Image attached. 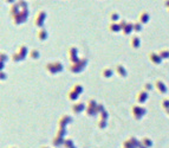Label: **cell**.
<instances>
[{"mask_svg":"<svg viewBox=\"0 0 169 148\" xmlns=\"http://www.w3.org/2000/svg\"><path fill=\"white\" fill-rule=\"evenodd\" d=\"M141 145V140H138L135 136H129L128 139L124 140L122 148H138Z\"/></svg>","mask_w":169,"mask_h":148,"instance_id":"6","label":"cell"},{"mask_svg":"<svg viewBox=\"0 0 169 148\" xmlns=\"http://www.w3.org/2000/svg\"><path fill=\"white\" fill-rule=\"evenodd\" d=\"M120 19V15H118V13L116 12H112L111 14H110V20L111 22H114V23H116L117 20Z\"/></svg>","mask_w":169,"mask_h":148,"instance_id":"33","label":"cell"},{"mask_svg":"<svg viewBox=\"0 0 169 148\" xmlns=\"http://www.w3.org/2000/svg\"><path fill=\"white\" fill-rule=\"evenodd\" d=\"M161 107L162 109L166 111L167 109H169V99H163L162 102H161Z\"/></svg>","mask_w":169,"mask_h":148,"instance_id":"31","label":"cell"},{"mask_svg":"<svg viewBox=\"0 0 169 148\" xmlns=\"http://www.w3.org/2000/svg\"><path fill=\"white\" fill-rule=\"evenodd\" d=\"M79 58H81V57H79V55H78V49H77L76 46H71V48L68 49V59H69L70 64L77 62Z\"/></svg>","mask_w":169,"mask_h":148,"instance_id":"7","label":"cell"},{"mask_svg":"<svg viewBox=\"0 0 169 148\" xmlns=\"http://www.w3.org/2000/svg\"><path fill=\"white\" fill-rule=\"evenodd\" d=\"M97 106L98 102L95 99H89L86 102V109H85V114L88 117H95L96 115H98L97 113Z\"/></svg>","mask_w":169,"mask_h":148,"instance_id":"3","label":"cell"},{"mask_svg":"<svg viewBox=\"0 0 169 148\" xmlns=\"http://www.w3.org/2000/svg\"><path fill=\"white\" fill-rule=\"evenodd\" d=\"M85 109H86V104H85L84 102H81V101L75 102L72 104V108H71V110H72L75 115H79L81 113L85 111Z\"/></svg>","mask_w":169,"mask_h":148,"instance_id":"8","label":"cell"},{"mask_svg":"<svg viewBox=\"0 0 169 148\" xmlns=\"http://www.w3.org/2000/svg\"><path fill=\"white\" fill-rule=\"evenodd\" d=\"M148 99H149V92L145 91V90L138 91L137 95H136V102H137L138 104H144L145 102L148 101Z\"/></svg>","mask_w":169,"mask_h":148,"instance_id":"10","label":"cell"},{"mask_svg":"<svg viewBox=\"0 0 169 148\" xmlns=\"http://www.w3.org/2000/svg\"><path fill=\"white\" fill-rule=\"evenodd\" d=\"M141 143L145 146L147 148H151L154 146V141L150 139V137H148V136H143L142 139H141Z\"/></svg>","mask_w":169,"mask_h":148,"instance_id":"19","label":"cell"},{"mask_svg":"<svg viewBox=\"0 0 169 148\" xmlns=\"http://www.w3.org/2000/svg\"><path fill=\"white\" fill-rule=\"evenodd\" d=\"M99 117L105 119V120H109V113L107 110H104L103 113H101V114H99Z\"/></svg>","mask_w":169,"mask_h":148,"instance_id":"36","label":"cell"},{"mask_svg":"<svg viewBox=\"0 0 169 148\" xmlns=\"http://www.w3.org/2000/svg\"><path fill=\"white\" fill-rule=\"evenodd\" d=\"M40 148H50V147H48V146H41Z\"/></svg>","mask_w":169,"mask_h":148,"instance_id":"41","label":"cell"},{"mask_svg":"<svg viewBox=\"0 0 169 148\" xmlns=\"http://www.w3.org/2000/svg\"><path fill=\"white\" fill-rule=\"evenodd\" d=\"M6 1H7V2H13L14 0H6Z\"/></svg>","mask_w":169,"mask_h":148,"instance_id":"40","label":"cell"},{"mask_svg":"<svg viewBox=\"0 0 169 148\" xmlns=\"http://www.w3.org/2000/svg\"><path fill=\"white\" fill-rule=\"evenodd\" d=\"M37 36H38V39L41 40V42H43V40H46L48 37V31H46L45 29H40V30L38 31V35H37Z\"/></svg>","mask_w":169,"mask_h":148,"instance_id":"23","label":"cell"},{"mask_svg":"<svg viewBox=\"0 0 169 148\" xmlns=\"http://www.w3.org/2000/svg\"><path fill=\"white\" fill-rule=\"evenodd\" d=\"M66 133H68V130H66V128H64V127H58V129H57V135H61V136H66Z\"/></svg>","mask_w":169,"mask_h":148,"instance_id":"32","label":"cell"},{"mask_svg":"<svg viewBox=\"0 0 169 148\" xmlns=\"http://www.w3.org/2000/svg\"><path fill=\"white\" fill-rule=\"evenodd\" d=\"M28 57H30L32 61H37V59H39V58H40V52H39V50L38 49L30 50V52H28Z\"/></svg>","mask_w":169,"mask_h":148,"instance_id":"20","label":"cell"},{"mask_svg":"<svg viewBox=\"0 0 169 148\" xmlns=\"http://www.w3.org/2000/svg\"><path fill=\"white\" fill-rule=\"evenodd\" d=\"M72 146H75V142H73L72 139H65V140H64L63 148H71Z\"/></svg>","mask_w":169,"mask_h":148,"instance_id":"28","label":"cell"},{"mask_svg":"<svg viewBox=\"0 0 169 148\" xmlns=\"http://www.w3.org/2000/svg\"><path fill=\"white\" fill-rule=\"evenodd\" d=\"M1 79H2V81L6 79V74H5L4 71H1Z\"/></svg>","mask_w":169,"mask_h":148,"instance_id":"37","label":"cell"},{"mask_svg":"<svg viewBox=\"0 0 169 148\" xmlns=\"http://www.w3.org/2000/svg\"><path fill=\"white\" fill-rule=\"evenodd\" d=\"M115 74L118 75L121 78H125L128 76V71L122 64H116L115 65Z\"/></svg>","mask_w":169,"mask_h":148,"instance_id":"14","label":"cell"},{"mask_svg":"<svg viewBox=\"0 0 169 148\" xmlns=\"http://www.w3.org/2000/svg\"><path fill=\"white\" fill-rule=\"evenodd\" d=\"M45 69H46V71H48L50 75H57L63 71L64 66H63V64H61V62L55 61V62L48 63V64L45 65Z\"/></svg>","mask_w":169,"mask_h":148,"instance_id":"5","label":"cell"},{"mask_svg":"<svg viewBox=\"0 0 169 148\" xmlns=\"http://www.w3.org/2000/svg\"><path fill=\"white\" fill-rule=\"evenodd\" d=\"M71 89L75 90V91H76L77 94H79V95H82V94H83V91H84V88H83L82 84H75Z\"/></svg>","mask_w":169,"mask_h":148,"instance_id":"29","label":"cell"},{"mask_svg":"<svg viewBox=\"0 0 169 148\" xmlns=\"http://www.w3.org/2000/svg\"><path fill=\"white\" fill-rule=\"evenodd\" d=\"M88 63H89L88 58L81 57L77 62L71 63V64H70V66H69V71H70L71 74H79V72H82L85 68L88 66Z\"/></svg>","mask_w":169,"mask_h":148,"instance_id":"1","label":"cell"},{"mask_svg":"<svg viewBox=\"0 0 169 148\" xmlns=\"http://www.w3.org/2000/svg\"><path fill=\"white\" fill-rule=\"evenodd\" d=\"M104 110H105L104 104H103V103H98V106H97V113H98V115H99L101 113H103Z\"/></svg>","mask_w":169,"mask_h":148,"instance_id":"35","label":"cell"},{"mask_svg":"<svg viewBox=\"0 0 169 148\" xmlns=\"http://www.w3.org/2000/svg\"><path fill=\"white\" fill-rule=\"evenodd\" d=\"M79 96H81V95L77 94V92H76L75 90H72V89H70V90L68 91V99H69V101H77Z\"/></svg>","mask_w":169,"mask_h":148,"instance_id":"22","label":"cell"},{"mask_svg":"<svg viewBox=\"0 0 169 148\" xmlns=\"http://www.w3.org/2000/svg\"><path fill=\"white\" fill-rule=\"evenodd\" d=\"M45 18H46V13L44 12V11L38 12L36 19H35V24H36L38 27H41L43 24H44V22H45Z\"/></svg>","mask_w":169,"mask_h":148,"instance_id":"15","label":"cell"},{"mask_svg":"<svg viewBox=\"0 0 169 148\" xmlns=\"http://www.w3.org/2000/svg\"><path fill=\"white\" fill-rule=\"evenodd\" d=\"M158 53H160V56L162 57V59L164 61V59H169V49H162L158 51Z\"/></svg>","mask_w":169,"mask_h":148,"instance_id":"27","label":"cell"},{"mask_svg":"<svg viewBox=\"0 0 169 148\" xmlns=\"http://www.w3.org/2000/svg\"><path fill=\"white\" fill-rule=\"evenodd\" d=\"M122 27V32L124 35H130L134 31V24L133 23H127V22H121L120 23Z\"/></svg>","mask_w":169,"mask_h":148,"instance_id":"13","label":"cell"},{"mask_svg":"<svg viewBox=\"0 0 169 148\" xmlns=\"http://www.w3.org/2000/svg\"><path fill=\"white\" fill-rule=\"evenodd\" d=\"M138 148H147V147H145V146H143V145L141 143V145H140V147H138Z\"/></svg>","mask_w":169,"mask_h":148,"instance_id":"38","label":"cell"},{"mask_svg":"<svg viewBox=\"0 0 169 148\" xmlns=\"http://www.w3.org/2000/svg\"><path fill=\"white\" fill-rule=\"evenodd\" d=\"M8 61V56L6 55V52H1L0 53V63H1V71L4 70V64Z\"/></svg>","mask_w":169,"mask_h":148,"instance_id":"25","label":"cell"},{"mask_svg":"<svg viewBox=\"0 0 169 148\" xmlns=\"http://www.w3.org/2000/svg\"><path fill=\"white\" fill-rule=\"evenodd\" d=\"M154 88H155V86H154L153 83H150V82H147V83H144V86H143V90L148 91V92H150V91H151Z\"/></svg>","mask_w":169,"mask_h":148,"instance_id":"30","label":"cell"},{"mask_svg":"<svg viewBox=\"0 0 169 148\" xmlns=\"http://www.w3.org/2000/svg\"><path fill=\"white\" fill-rule=\"evenodd\" d=\"M64 140H65V137L64 136H61V135H57L52 139V146L56 148L58 147H61L63 146V143H64Z\"/></svg>","mask_w":169,"mask_h":148,"instance_id":"16","label":"cell"},{"mask_svg":"<svg viewBox=\"0 0 169 148\" xmlns=\"http://www.w3.org/2000/svg\"><path fill=\"white\" fill-rule=\"evenodd\" d=\"M7 148H15V147H7Z\"/></svg>","mask_w":169,"mask_h":148,"instance_id":"42","label":"cell"},{"mask_svg":"<svg viewBox=\"0 0 169 148\" xmlns=\"http://www.w3.org/2000/svg\"><path fill=\"white\" fill-rule=\"evenodd\" d=\"M148 58H149L150 62L153 63V64H155V65H160L162 63V61H163L158 52H149Z\"/></svg>","mask_w":169,"mask_h":148,"instance_id":"11","label":"cell"},{"mask_svg":"<svg viewBox=\"0 0 169 148\" xmlns=\"http://www.w3.org/2000/svg\"><path fill=\"white\" fill-rule=\"evenodd\" d=\"M107 126H108V120L102 119V117L98 119V121H97V127H98L99 129H105Z\"/></svg>","mask_w":169,"mask_h":148,"instance_id":"24","label":"cell"},{"mask_svg":"<svg viewBox=\"0 0 169 148\" xmlns=\"http://www.w3.org/2000/svg\"><path fill=\"white\" fill-rule=\"evenodd\" d=\"M148 22H149V14L147 12H142L140 14V23L145 24V23H148Z\"/></svg>","mask_w":169,"mask_h":148,"instance_id":"26","label":"cell"},{"mask_svg":"<svg viewBox=\"0 0 169 148\" xmlns=\"http://www.w3.org/2000/svg\"><path fill=\"white\" fill-rule=\"evenodd\" d=\"M131 114H133V117L136 121H140V120H142L144 117V115L147 114V109L142 104L136 103L131 107Z\"/></svg>","mask_w":169,"mask_h":148,"instance_id":"4","label":"cell"},{"mask_svg":"<svg viewBox=\"0 0 169 148\" xmlns=\"http://www.w3.org/2000/svg\"><path fill=\"white\" fill-rule=\"evenodd\" d=\"M71 122H72V117L70 115H68V114H64V115H61V117L58 119V127L66 128Z\"/></svg>","mask_w":169,"mask_h":148,"instance_id":"9","label":"cell"},{"mask_svg":"<svg viewBox=\"0 0 169 148\" xmlns=\"http://www.w3.org/2000/svg\"><path fill=\"white\" fill-rule=\"evenodd\" d=\"M134 31H136V32H141V31H142V23H140V22L134 23Z\"/></svg>","mask_w":169,"mask_h":148,"instance_id":"34","label":"cell"},{"mask_svg":"<svg viewBox=\"0 0 169 148\" xmlns=\"http://www.w3.org/2000/svg\"><path fill=\"white\" fill-rule=\"evenodd\" d=\"M166 114H167V115L169 116V109H167V110H166Z\"/></svg>","mask_w":169,"mask_h":148,"instance_id":"39","label":"cell"},{"mask_svg":"<svg viewBox=\"0 0 169 148\" xmlns=\"http://www.w3.org/2000/svg\"><path fill=\"white\" fill-rule=\"evenodd\" d=\"M122 27L121 25L118 24V23H111V24L109 25V31L110 32H112V33H116V32H118V31H121Z\"/></svg>","mask_w":169,"mask_h":148,"instance_id":"21","label":"cell"},{"mask_svg":"<svg viewBox=\"0 0 169 148\" xmlns=\"http://www.w3.org/2000/svg\"><path fill=\"white\" fill-rule=\"evenodd\" d=\"M154 86H155L156 90L160 94H166V92L168 91V88H167L166 83H164L162 79H156L155 83H154Z\"/></svg>","mask_w":169,"mask_h":148,"instance_id":"12","label":"cell"},{"mask_svg":"<svg viewBox=\"0 0 169 148\" xmlns=\"http://www.w3.org/2000/svg\"><path fill=\"white\" fill-rule=\"evenodd\" d=\"M114 74H115V69H111V68H104L101 72L102 77H104V78H110V77H112Z\"/></svg>","mask_w":169,"mask_h":148,"instance_id":"18","label":"cell"},{"mask_svg":"<svg viewBox=\"0 0 169 148\" xmlns=\"http://www.w3.org/2000/svg\"><path fill=\"white\" fill-rule=\"evenodd\" d=\"M28 52H30V51H28L26 45H20V46L18 48V50L12 55L11 59H12L13 63L22 62V61H24L25 58L28 56Z\"/></svg>","mask_w":169,"mask_h":148,"instance_id":"2","label":"cell"},{"mask_svg":"<svg viewBox=\"0 0 169 148\" xmlns=\"http://www.w3.org/2000/svg\"><path fill=\"white\" fill-rule=\"evenodd\" d=\"M130 45L133 49H138L141 46V39L138 36H133L130 39Z\"/></svg>","mask_w":169,"mask_h":148,"instance_id":"17","label":"cell"}]
</instances>
